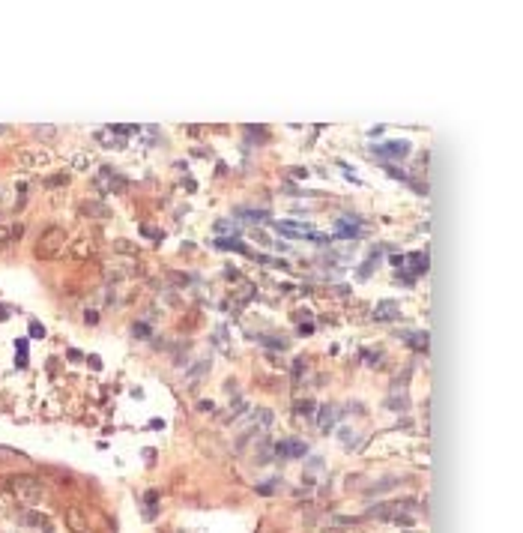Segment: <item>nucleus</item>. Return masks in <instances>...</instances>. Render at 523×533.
I'll return each mask as SVG.
<instances>
[{
	"label": "nucleus",
	"instance_id": "1",
	"mask_svg": "<svg viewBox=\"0 0 523 533\" xmlns=\"http://www.w3.org/2000/svg\"><path fill=\"white\" fill-rule=\"evenodd\" d=\"M66 246V234L60 231V228H54V231H48L42 240H39V249H36V255L39 258H54V255H60V249Z\"/></svg>",
	"mask_w": 523,
	"mask_h": 533
},
{
	"label": "nucleus",
	"instance_id": "2",
	"mask_svg": "<svg viewBox=\"0 0 523 533\" xmlns=\"http://www.w3.org/2000/svg\"><path fill=\"white\" fill-rule=\"evenodd\" d=\"M374 153L377 156H389V159H401V156L409 153V144L407 141H386V144H377Z\"/></svg>",
	"mask_w": 523,
	"mask_h": 533
},
{
	"label": "nucleus",
	"instance_id": "3",
	"mask_svg": "<svg viewBox=\"0 0 523 533\" xmlns=\"http://www.w3.org/2000/svg\"><path fill=\"white\" fill-rule=\"evenodd\" d=\"M18 237H21V225H12V228L0 225V246H9V243H15Z\"/></svg>",
	"mask_w": 523,
	"mask_h": 533
},
{
	"label": "nucleus",
	"instance_id": "4",
	"mask_svg": "<svg viewBox=\"0 0 523 533\" xmlns=\"http://www.w3.org/2000/svg\"><path fill=\"white\" fill-rule=\"evenodd\" d=\"M18 162L21 165H42L48 162V153L42 150V153H18Z\"/></svg>",
	"mask_w": 523,
	"mask_h": 533
},
{
	"label": "nucleus",
	"instance_id": "5",
	"mask_svg": "<svg viewBox=\"0 0 523 533\" xmlns=\"http://www.w3.org/2000/svg\"><path fill=\"white\" fill-rule=\"evenodd\" d=\"M236 216H239V219H251V222H263V219H266V216H269V213H266V210H236Z\"/></svg>",
	"mask_w": 523,
	"mask_h": 533
},
{
	"label": "nucleus",
	"instance_id": "6",
	"mask_svg": "<svg viewBox=\"0 0 523 533\" xmlns=\"http://www.w3.org/2000/svg\"><path fill=\"white\" fill-rule=\"evenodd\" d=\"M335 234H338V237H356L359 228H356V225H347V222H335Z\"/></svg>",
	"mask_w": 523,
	"mask_h": 533
},
{
	"label": "nucleus",
	"instance_id": "7",
	"mask_svg": "<svg viewBox=\"0 0 523 533\" xmlns=\"http://www.w3.org/2000/svg\"><path fill=\"white\" fill-rule=\"evenodd\" d=\"M281 452H290V455H302V452H305V446H302V443H284V446H281Z\"/></svg>",
	"mask_w": 523,
	"mask_h": 533
}]
</instances>
